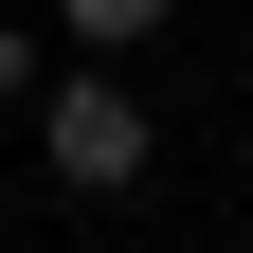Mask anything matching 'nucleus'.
<instances>
[{
  "label": "nucleus",
  "instance_id": "2",
  "mask_svg": "<svg viewBox=\"0 0 253 253\" xmlns=\"http://www.w3.org/2000/svg\"><path fill=\"white\" fill-rule=\"evenodd\" d=\"M163 18H181V0H54V37H73V54H145Z\"/></svg>",
  "mask_w": 253,
  "mask_h": 253
},
{
  "label": "nucleus",
  "instance_id": "3",
  "mask_svg": "<svg viewBox=\"0 0 253 253\" xmlns=\"http://www.w3.org/2000/svg\"><path fill=\"white\" fill-rule=\"evenodd\" d=\"M18 90H54V73H37V37H18V18H0V109H18Z\"/></svg>",
  "mask_w": 253,
  "mask_h": 253
},
{
  "label": "nucleus",
  "instance_id": "1",
  "mask_svg": "<svg viewBox=\"0 0 253 253\" xmlns=\"http://www.w3.org/2000/svg\"><path fill=\"white\" fill-rule=\"evenodd\" d=\"M37 163L73 181V199H126V181L163 163V126H145L126 73H54V90H37Z\"/></svg>",
  "mask_w": 253,
  "mask_h": 253
}]
</instances>
